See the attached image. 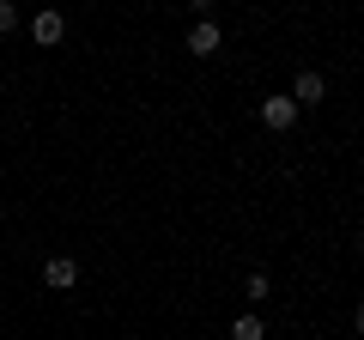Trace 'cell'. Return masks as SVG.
<instances>
[{
  "mask_svg": "<svg viewBox=\"0 0 364 340\" xmlns=\"http://www.w3.org/2000/svg\"><path fill=\"white\" fill-rule=\"evenodd\" d=\"M43 286L49 292H73L79 286V262L73 255H49V262H43Z\"/></svg>",
  "mask_w": 364,
  "mask_h": 340,
  "instance_id": "5",
  "label": "cell"
},
{
  "mask_svg": "<svg viewBox=\"0 0 364 340\" xmlns=\"http://www.w3.org/2000/svg\"><path fill=\"white\" fill-rule=\"evenodd\" d=\"M182 49L207 61V55H219V49H225V31L213 25V18H195V25H188V37H182Z\"/></svg>",
  "mask_w": 364,
  "mask_h": 340,
  "instance_id": "2",
  "label": "cell"
},
{
  "mask_svg": "<svg viewBox=\"0 0 364 340\" xmlns=\"http://www.w3.org/2000/svg\"><path fill=\"white\" fill-rule=\"evenodd\" d=\"M213 6H219V0H188V13H195V18H213Z\"/></svg>",
  "mask_w": 364,
  "mask_h": 340,
  "instance_id": "9",
  "label": "cell"
},
{
  "mask_svg": "<svg viewBox=\"0 0 364 340\" xmlns=\"http://www.w3.org/2000/svg\"><path fill=\"white\" fill-rule=\"evenodd\" d=\"M231 340H267L261 316H237V322H231Z\"/></svg>",
  "mask_w": 364,
  "mask_h": 340,
  "instance_id": "6",
  "label": "cell"
},
{
  "mask_svg": "<svg viewBox=\"0 0 364 340\" xmlns=\"http://www.w3.org/2000/svg\"><path fill=\"white\" fill-rule=\"evenodd\" d=\"M18 31V0H0V37H13Z\"/></svg>",
  "mask_w": 364,
  "mask_h": 340,
  "instance_id": "8",
  "label": "cell"
},
{
  "mask_svg": "<svg viewBox=\"0 0 364 340\" xmlns=\"http://www.w3.org/2000/svg\"><path fill=\"white\" fill-rule=\"evenodd\" d=\"M61 37H67V18H61V6H43V13L31 18V43H37V49H55Z\"/></svg>",
  "mask_w": 364,
  "mask_h": 340,
  "instance_id": "4",
  "label": "cell"
},
{
  "mask_svg": "<svg viewBox=\"0 0 364 340\" xmlns=\"http://www.w3.org/2000/svg\"><path fill=\"white\" fill-rule=\"evenodd\" d=\"M243 292H249V304H261V298H267V292H273V280H267V274H261V267H255V274L243 280Z\"/></svg>",
  "mask_w": 364,
  "mask_h": 340,
  "instance_id": "7",
  "label": "cell"
},
{
  "mask_svg": "<svg viewBox=\"0 0 364 340\" xmlns=\"http://www.w3.org/2000/svg\"><path fill=\"white\" fill-rule=\"evenodd\" d=\"M255 116H261V128H267V134H286V128H298L304 110L291 104V92H273V97H261V104H255Z\"/></svg>",
  "mask_w": 364,
  "mask_h": 340,
  "instance_id": "1",
  "label": "cell"
},
{
  "mask_svg": "<svg viewBox=\"0 0 364 340\" xmlns=\"http://www.w3.org/2000/svg\"><path fill=\"white\" fill-rule=\"evenodd\" d=\"M352 334L364 340V304H358V310H352Z\"/></svg>",
  "mask_w": 364,
  "mask_h": 340,
  "instance_id": "10",
  "label": "cell"
},
{
  "mask_svg": "<svg viewBox=\"0 0 364 340\" xmlns=\"http://www.w3.org/2000/svg\"><path fill=\"white\" fill-rule=\"evenodd\" d=\"M322 97H328V79L316 73V67H298V79H291V104H298V110H316Z\"/></svg>",
  "mask_w": 364,
  "mask_h": 340,
  "instance_id": "3",
  "label": "cell"
}]
</instances>
